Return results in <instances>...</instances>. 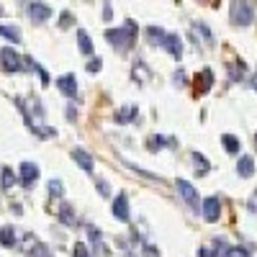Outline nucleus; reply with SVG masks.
I'll return each mask as SVG.
<instances>
[{
  "label": "nucleus",
  "mask_w": 257,
  "mask_h": 257,
  "mask_svg": "<svg viewBox=\"0 0 257 257\" xmlns=\"http://www.w3.org/2000/svg\"><path fill=\"white\" fill-rule=\"evenodd\" d=\"M221 144H224V149H226L229 155H239V149H242L239 139H237V137H231V134H226V137L221 139Z\"/></svg>",
  "instance_id": "21"
},
{
  "label": "nucleus",
  "mask_w": 257,
  "mask_h": 257,
  "mask_svg": "<svg viewBox=\"0 0 257 257\" xmlns=\"http://www.w3.org/2000/svg\"><path fill=\"white\" fill-rule=\"evenodd\" d=\"M193 29L198 31V36L203 39V44H206V47H213V34H211V29H208L206 24H201V21H198V24H193Z\"/></svg>",
  "instance_id": "22"
},
{
  "label": "nucleus",
  "mask_w": 257,
  "mask_h": 257,
  "mask_svg": "<svg viewBox=\"0 0 257 257\" xmlns=\"http://www.w3.org/2000/svg\"><path fill=\"white\" fill-rule=\"evenodd\" d=\"M75 257H90L88 247H85L82 242H77V244H75Z\"/></svg>",
  "instance_id": "33"
},
{
  "label": "nucleus",
  "mask_w": 257,
  "mask_h": 257,
  "mask_svg": "<svg viewBox=\"0 0 257 257\" xmlns=\"http://www.w3.org/2000/svg\"><path fill=\"white\" fill-rule=\"evenodd\" d=\"M75 113H77V111H75V108H67V118H70V121H75V118H77V116H75Z\"/></svg>",
  "instance_id": "39"
},
{
  "label": "nucleus",
  "mask_w": 257,
  "mask_h": 257,
  "mask_svg": "<svg viewBox=\"0 0 257 257\" xmlns=\"http://www.w3.org/2000/svg\"><path fill=\"white\" fill-rule=\"evenodd\" d=\"M49 193H52V198H62L64 196V185L59 180H49Z\"/></svg>",
  "instance_id": "28"
},
{
  "label": "nucleus",
  "mask_w": 257,
  "mask_h": 257,
  "mask_svg": "<svg viewBox=\"0 0 257 257\" xmlns=\"http://www.w3.org/2000/svg\"><path fill=\"white\" fill-rule=\"evenodd\" d=\"M149 152H157L160 147H178V142L175 139H170V137H162V134H155L152 139H149Z\"/></svg>",
  "instance_id": "14"
},
{
  "label": "nucleus",
  "mask_w": 257,
  "mask_h": 257,
  "mask_svg": "<svg viewBox=\"0 0 257 257\" xmlns=\"http://www.w3.org/2000/svg\"><path fill=\"white\" fill-rule=\"evenodd\" d=\"M95 188H98V193H100L103 198H108V196H111V185L105 183V180H98V183H95Z\"/></svg>",
  "instance_id": "31"
},
{
  "label": "nucleus",
  "mask_w": 257,
  "mask_h": 257,
  "mask_svg": "<svg viewBox=\"0 0 257 257\" xmlns=\"http://www.w3.org/2000/svg\"><path fill=\"white\" fill-rule=\"evenodd\" d=\"M134 116H137V105H126V108H121V111L116 113V121H118V123H132Z\"/></svg>",
  "instance_id": "23"
},
{
  "label": "nucleus",
  "mask_w": 257,
  "mask_h": 257,
  "mask_svg": "<svg viewBox=\"0 0 257 257\" xmlns=\"http://www.w3.org/2000/svg\"><path fill=\"white\" fill-rule=\"evenodd\" d=\"M77 47H80V52L85 54V57H90L93 54V41H90V36H88V31H77Z\"/></svg>",
  "instance_id": "17"
},
{
  "label": "nucleus",
  "mask_w": 257,
  "mask_h": 257,
  "mask_svg": "<svg viewBox=\"0 0 257 257\" xmlns=\"http://www.w3.org/2000/svg\"><path fill=\"white\" fill-rule=\"evenodd\" d=\"M75 24V18H72V13H67V11H64L62 16H59V29H70Z\"/></svg>",
  "instance_id": "30"
},
{
  "label": "nucleus",
  "mask_w": 257,
  "mask_h": 257,
  "mask_svg": "<svg viewBox=\"0 0 257 257\" xmlns=\"http://www.w3.org/2000/svg\"><path fill=\"white\" fill-rule=\"evenodd\" d=\"M249 85H252V88H254V93H257V72L249 77Z\"/></svg>",
  "instance_id": "38"
},
{
  "label": "nucleus",
  "mask_w": 257,
  "mask_h": 257,
  "mask_svg": "<svg viewBox=\"0 0 257 257\" xmlns=\"http://www.w3.org/2000/svg\"><path fill=\"white\" fill-rule=\"evenodd\" d=\"M39 244H41V242H36V237H34V234H26V237H24V242H21V249L31 254V252H34Z\"/></svg>",
  "instance_id": "27"
},
{
  "label": "nucleus",
  "mask_w": 257,
  "mask_h": 257,
  "mask_svg": "<svg viewBox=\"0 0 257 257\" xmlns=\"http://www.w3.org/2000/svg\"><path fill=\"white\" fill-rule=\"evenodd\" d=\"M0 244L3 247H13L16 244V229L13 226H0Z\"/></svg>",
  "instance_id": "20"
},
{
  "label": "nucleus",
  "mask_w": 257,
  "mask_h": 257,
  "mask_svg": "<svg viewBox=\"0 0 257 257\" xmlns=\"http://www.w3.org/2000/svg\"><path fill=\"white\" fill-rule=\"evenodd\" d=\"M59 219L67 224V226H77V216H75V211H72L70 203H62V208H59Z\"/></svg>",
  "instance_id": "19"
},
{
  "label": "nucleus",
  "mask_w": 257,
  "mask_h": 257,
  "mask_svg": "<svg viewBox=\"0 0 257 257\" xmlns=\"http://www.w3.org/2000/svg\"><path fill=\"white\" fill-rule=\"evenodd\" d=\"M137 31H139L137 24L128 18V21H123L121 29H108L105 31V41H108L116 52H128L134 47V41H137Z\"/></svg>",
  "instance_id": "1"
},
{
  "label": "nucleus",
  "mask_w": 257,
  "mask_h": 257,
  "mask_svg": "<svg viewBox=\"0 0 257 257\" xmlns=\"http://www.w3.org/2000/svg\"><path fill=\"white\" fill-rule=\"evenodd\" d=\"M203 219H206L208 224H216V221L221 219V201H219L216 196H208V198L203 201Z\"/></svg>",
  "instance_id": "4"
},
{
  "label": "nucleus",
  "mask_w": 257,
  "mask_h": 257,
  "mask_svg": "<svg viewBox=\"0 0 257 257\" xmlns=\"http://www.w3.org/2000/svg\"><path fill=\"white\" fill-rule=\"evenodd\" d=\"M175 185H178V190H180V196L185 198V203H188L190 208H198V193H196V188H193L188 180H183V178H178Z\"/></svg>",
  "instance_id": "6"
},
{
  "label": "nucleus",
  "mask_w": 257,
  "mask_h": 257,
  "mask_svg": "<svg viewBox=\"0 0 257 257\" xmlns=\"http://www.w3.org/2000/svg\"><path fill=\"white\" fill-rule=\"evenodd\" d=\"M198 257H219V252L211 249V247H201V249H198Z\"/></svg>",
  "instance_id": "34"
},
{
  "label": "nucleus",
  "mask_w": 257,
  "mask_h": 257,
  "mask_svg": "<svg viewBox=\"0 0 257 257\" xmlns=\"http://www.w3.org/2000/svg\"><path fill=\"white\" fill-rule=\"evenodd\" d=\"M113 216L118 221H128V196L126 193H118L113 201Z\"/></svg>",
  "instance_id": "10"
},
{
  "label": "nucleus",
  "mask_w": 257,
  "mask_h": 257,
  "mask_svg": "<svg viewBox=\"0 0 257 257\" xmlns=\"http://www.w3.org/2000/svg\"><path fill=\"white\" fill-rule=\"evenodd\" d=\"M0 185H3L6 190L16 185V175H13V170H11V167H3V170H0Z\"/></svg>",
  "instance_id": "24"
},
{
  "label": "nucleus",
  "mask_w": 257,
  "mask_h": 257,
  "mask_svg": "<svg viewBox=\"0 0 257 257\" xmlns=\"http://www.w3.org/2000/svg\"><path fill=\"white\" fill-rule=\"evenodd\" d=\"M247 208H249V211H257V190L252 193V201L247 203Z\"/></svg>",
  "instance_id": "37"
},
{
  "label": "nucleus",
  "mask_w": 257,
  "mask_h": 257,
  "mask_svg": "<svg viewBox=\"0 0 257 257\" xmlns=\"http://www.w3.org/2000/svg\"><path fill=\"white\" fill-rule=\"evenodd\" d=\"M190 162H193V170H196V175H206L208 170H211L208 160H206L203 155H198V152H193V155H190Z\"/></svg>",
  "instance_id": "15"
},
{
  "label": "nucleus",
  "mask_w": 257,
  "mask_h": 257,
  "mask_svg": "<svg viewBox=\"0 0 257 257\" xmlns=\"http://www.w3.org/2000/svg\"><path fill=\"white\" fill-rule=\"evenodd\" d=\"M72 157H75V162L85 170V173H93V157L88 155V152H85V149H75V152H72Z\"/></svg>",
  "instance_id": "13"
},
{
  "label": "nucleus",
  "mask_w": 257,
  "mask_h": 257,
  "mask_svg": "<svg viewBox=\"0 0 257 257\" xmlns=\"http://www.w3.org/2000/svg\"><path fill=\"white\" fill-rule=\"evenodd\" d=\"M0 36H6L8 41H21V31L18 29H13V26H0Z\"/></svg>",
  "instance_id": "26"
},
{
  "label": "nucleus",
  "mask_w": 257,
  "mask_h": 257,
  "mask_svg": "<svg viewBox=\"0 0 257 257\" xmlns=\"http://www.w3.org/2000/svg\"><path fill=\"white\" fill-rule=\"evenodd\" d=\"M173 80H175V85H178V88H183V82H185V70H178Z\"/></svg>",
  "instance_id": "36"
},
{
  "label": "nucleus",
  "mask_w": 257,
  "mask_h": 257,
  "mask_svg": "<svg viewBox=\"0 0 257 257\" xmlns=\"http://www.w3.org/2000/svg\"><path fill=\"white\" fill-rule=\"evenodd\" d=\"M57 88H59L62 95L77 98V80H75V75H62V77L57 80Z\"/></svg>",
  "instance_id": "8"
},
{
  "label": "nucleus",
  "mask_w": 257,
  "mask_h": 257,
  "mask_svg": "<svg viewBox=\"0 0 257 257\" xmlns=\"http://www.w3.org/2000/svg\"><path fill=\"white\" fill-rule=\"evenodd\" d=\"M100 67H103L100 59H90V62H88V72H98Z\"/></svg>",
  "instance_id": "35"
},
{
  "label": "nucleus",
  "mask_w": 257,
  "mask_h": 257,
  "mask_svg": "<svg viewBox=\"0 0 257 257\" xmlns=\"http://www.w3.org/2000/svg\"><path fill=\"white\" fill-rule=\"evenodd\" d=\"M21 54L16 52V49H11V47H3L0 49V67H3V72H8V75H16V72H21Z\"/></svg>",
  "instance_id": "3"
},
{
  "label": "nucleus",
  "mask_w": 257,
  "mask_h": 257,
  "mask_svg": "<svg viewBox=\"0 0 257 257\" xmlns=\"http://www.w3.org/2000/svg\"><path fill=\"white\" fill-rule=\"evenodd\" d=\"M162 49H165L170 57L180 59V57H183V41H180V36H178V34H167V36H165Z\"/></svg>",
  "instance_id": "7"
},
{
  "label": "nucleus",
  "mask_w": 257,
  "mask_h": 257,
  "mask_svg": "<svg viewBox=\"0 0 257 257\" xmlns=\"http://www.w3.org/2000/svg\"><path fill=\"white\" fill-rule=\"evenodd\" d=\"M123 257H137V254H132V252H126V254H123Z\"/></svg>",
  "instance_id": "40"
},
{
  "label": "nucleus",
  "mask_w": 257,
  "mask_h": 257,
  "mask_svg": "<svg viewBox=\"0 0 257 257\" xmlns=\"http://www.w3.org/2000/svg\"><path fill=\"white\" fill-rule=\"evenodd\" d=\"M165 31L162 29H157V26H149L147 29V41H149V44H152V47H162L165 44Z\"/></svg>",
  "instance_id": "16"
},
{
  "label": "nucleus",
  "mask_w": 257,
  "mask_h": 257,
  "mask_svg": "<svg viewBox=\"0 0 257 257\" xmlns=\"http://www.w3.org/2000/svg\"><path fill=\"white\" fill-rule=\"evenodd\" d=\"M224 257H249V249L247 247H229Z\"/></svg>",
  "instance_id": "29"
},
{
  "label": "nucleus",
  "mask_w": 257,
  "mask_h": 257,
  "mask_svg": "<svg viewBox=\"0 0 257 257\" xmlns=\"http://www.w3.org/2000/svg\"><path fill=\"white\" fill-rule=\"evenodd\" d=\"M244 72H247V67H244V62H242V59L229 62V64H226V75H229V80H231V82H239V80L244 77Z\"/></svg>",
  "instance_id": "12"
},
{
  "label": "nucleus",
  "mask_w": 257,
  "mask_h": 257,
  "mask_svg": "<svg viewBox=\"0 0 257 257\" xmlns=\"http://www.w3.org/2000/svg\"><path fill=\"white\" fill-rule=\"evenodd\" d=\"M31 257H52V252H49V247H47V244H39V247L31 252Z\"/></svg>",
  "instance_id": "32"
},
{
  "label": "nucleus",
  "mask_w": 257,
  "mask_h": 257,
  "mask_svg": "<svg viewBox=\"0 0 257 257\" xmlns=\"http://www.w3.org/2000/svg\"><path fill=\"white\" fill-rule=\"evenodd\" d=\"M18 178H21V183H24V185H34L36 178H39V167H36L34 162H21Z\"/></svg>",
  "instance_id": "9"
},
{
  "label": "nucleus",
  "mask_w": 257,
  "mask_h": 257,
  "mask_svg": "<svg viewBox=\"0 0 257 257\" xmlns=\"http://www.w3.org/2000/svg\"><path fill=\"white\" fill-rule=\"evenodd\" d=\"M229 21H231V26H237V29L252 26V21H254V6L247 3V0H234L231 8H229Z\"/></svg>",
  "instance_id": "2"
},
{
  "label": "nucleus",
  "mask_w": 257,
  "mask_h": 257,
  "mask_svg": "<svg viewBox=\"0 0 257 257\" xmlns=\"http://www.w3.org/2000/svg\"><path fill=\"white\" fill-rule=\"evenodd\" d=\"M237 173H239V178H252V173H254V160H252L249 155L239 160V165H237Z\"/></svg>",
  "instance_id": "18"
},
{
  "label": "nucleus",
  "mask_w": 257,
  "mask_h": 257,
  "mask_svg": "<svg viewBox=\"0 0 257 257\" xmlns=\"http://www.w3.org/2000/svg\"><path fill=\"white\" fill-rule=\"evenodd\" d=\"M147 75H149V72H147V64H144L142 59H137V62H134V80H137V82H144Z\"/></svg>",
  "instance_id": "25"
},
{
  "label": "nucleus",
  "mask_w": 257,
  "mask_h": 257,
  "mask_svg": "<svg viewBox=\"0 0 257 257\" xmlns=\"http://www.w3.org/2000/svg\"><path fill=\"white\" fill-rule=\"evenodd\" d=\"M213 85V72L211 70H203L196 75V95H206Z\"/></svg>",
  "instance_id": "11"
},
{
  "label": "nucleus",
  "mask_w": 257,
  "mask_h": 257,
  "mask_svg": "<svg viewBox=\"0 0 257 257\" xmlns=\"http://www.w3.org/2000/svg\"><path fill=\"white\" fill-rule=\"evenodd\" d=\"M26 13H29V18L34 21V24H47V21L52 18V8L47 3H29Z\"/></svg>",
  "instance_id": "5"
},
{
  "label": "nucleus",
  "mask_w": 257,
  "mask_h": 257,
  "mask_svg": "<svg viewBox=\"0 0 257 257\" xmlns=\"http://www.w3.org/2000/svg\"><path fill=\"white\" fill-rule=\"evenodd\" d=\"M0 16H3V6H0Z\"/></svg>",
  "instance_id": "41"
}]
</instances>
